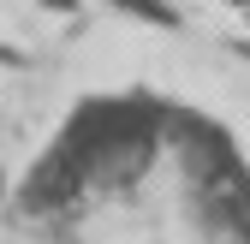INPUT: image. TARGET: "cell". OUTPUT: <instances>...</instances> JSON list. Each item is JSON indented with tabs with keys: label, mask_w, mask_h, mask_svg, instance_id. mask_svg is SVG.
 <instances>
[{
	"label": "cell",
	"mask_w": 250,
	"mask_h": 244,
	"mask_svg": "<svg viewBox=\"0 0 250 244\" xmlns=\"http://www.w3.org/2000/svg\"><path fill=\"white\" fill-rule=\"evenodd\" d=\"M24 244H250V161L191 107L102 96L18 185Z\"/></svg>",
	"instance_id": "6da1fadb"
}]
</instances>
